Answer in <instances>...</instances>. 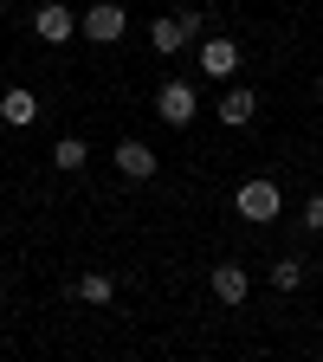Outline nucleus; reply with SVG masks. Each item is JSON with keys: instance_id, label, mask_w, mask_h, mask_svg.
<instances>
[{"instance_id": "nucleus-1", "label": "nucleus", "mask_w": 323, "mask_h": 362, "mask_svg": "<svg viewBox=\"0 0 323 362\" xmlns=\"http://www.w3.org/2000/svg\"><path fill=\"white\" fill-rule=\"evenodd\" d=\"M201 33H207V13H201V7H181V13H162V20L149 26V45H155L162 59H175V52H188Z\"/></svg>"}, {"instance_id": "nucleus-2", "label": "nucleus", "mask_w": 323, "mask_h": 362, "mask_svg": "<svg viewBox=\"0 0 323 362\" xmlns=\"http://www.w3.org/2000/svg\"><path fill=\"white\" fill-rule=\"evenodd\" d=\"M233 214L240 220H252V226H265V220H278L285 214V194H278V181H240V194H233Z\"/></svg>"}, {"instance_id": "nucleus-3", "label": "nucleus", "mask_w": 323, "mask_h": 362, "mask_svg": "<svg viewBox=\"0 0 323 362\" xmlns=\"http://www.w3.org/2000/svg\"><path fill=\"white\" fill-rule=\"evenodd\" d=\"M194 110H201V104H194V84H188V78H168V84L155 90V117H162L168 129H188Z\"/></svg>"}, {"instance_id": "nucleus-4", "label": "nucleus", "mask_w": 323, "mask_h": 362, "mask_svg": "<svg viewBox=\"0 0 323 362\" xmlns=\"http://www.w3.org/2000/svg\"><path fill=\"white\" fill-rule=\"evenodd\" d=\"M194 65H201L207 78H233V71H240V45L226 39V33H201V39H194Z\"/></svg>"}, {"instance_id": "nucleus-5", "label": "nucleus", "mask_w": 323, "mask_h": 362, "mask_svg": "<svg viewBox=\"0 0 323 362\" xmlns=\"http://www.w3.org/2000/svg\"><path fill=\"white\" fill-rule=\"evenodd\" d=\"M123 26H129V13L117 7V0H98V7H84V20H78V33H84L90 45H117Z\"/></svg>"}, {"instance_id": "nucleus-6", "label": "nucleus", "mask_w": 323, "mask_h": 362, "mask_svg": "<svg viewBox=\"0 0 323 362\" xmlns=\"http://www.w3.org/2000/svg\"><path fill=\"white\" fill-rule=\"evenodd\" d=\"M33 33H39L45 45H65V39L78 33V13L65 7V0H39V7H33Z\"/></svg>"}, {"instance_id": "nucleus-7", "label": "nucleus", "mask_w": 323, "mask_h": 362, "mask_svg": "<svg viewBox=\"0 0 323 362\" xmlns=\"http://www.w3.org/2000/svg\"><path fill=\"white\" fill-rule=\"evenodd\" d=\"M0 123H7V129H33L39 123V98H33L26 84H7V98H0Z\"/></svg>"}, {"instance_id": "nucleus-8", "label": "nucleus", "mask_w": 323, "mask_h": 362, "mask_svg": "<svg viewBox=\"0 0 323 362\" xmlns=\"http://www.w3.org/2000/svg\"><path fill=\"white\" fill-rule=\"evenodd\" d=\"M252 117H259V98H252L246 84H233V90L220 98V123H226V129H246Z\"/></svg>"}, {"instance_id": "nucleus-9", "label": "nucleus", "mask_w": 323, "mask_h": 362, "mask_svg": "<svg viewBox=\"0 0 323 362\" xmlns=\"http://www.w3.org/2000/svg\"><path fill=\"white\" fill-rule=\"evenodd\" d=\"M252 279H246V265H213V298L220 304H246Z\"/></svg>"}, {"instance_id": "nucleus-10", "label": "nucleus", "mask_w": 323, "mask_h": 362, "mask_svg": "<svg viewBox=\"0 0 323 362\" xmlns=\"http://www.w3.org/2000/svg\"><path fill=\"white\" fill-rule=\"evenodd\" d=\"M117 168H123L129 181H149V175H155V149H149V143H117Z\"/></svg>"}, {"instance_id": "nucleus-11", "label": "nucleus", "mask_w": 323, "mask_h": 362, "mask_svg": "<svg viewBox=\"0 0 323 362\" xmlns=\"http://www.w3.org/2000/svg\"><path fill=\"white\" fill-rule=\"evenodd\" d=\"M52 162L71 175V168H84V162H90V143H84V136H59V143H52Z\"/></svg>"}, {"instance_id": "nucleus-12", "label": "nucleus", "mask_w": 323, "mask_h": 362, "mask_svg": "<svg viewBox=\"0 0 323 362\" xmlns=\"http://www.w3.org/2000/svg\"><path fill=\"white\" fill-rule=\"evenodd\" d=\"M71 291H78L84 304H110V298H117V279H104V272H84Z\"/></svg>"}, {"instance_id": "nucleus-13", "label": "nucleus", "mask_w": 323, "mask_h": 362, "mask_svg": "<svg viewBox=\"0 0 323 362\" xmlns=\"http://www.w3.org/2000/svg\"><path fill=\"white\" fill-rule=\"evenodd\" d=\"M271 285H278V291H298L304 285V259H278V265H271Z\"/></svg>"}, {"instance_id": "nucleus-14", "label": "nucleus", "mask_w": 323, "mask_h": 362, "mask_svg": "<svg viewBox=\"0 0 323 362\" xmlns=\"http://www.w3.org/2000/svg\"><path fill=\"white\" fill-rule=\"evenodd\" d=\"M304 226H310V233H323V188L304 201Z\"/></svg>"}]
</instances>
